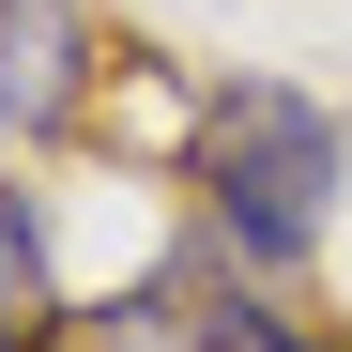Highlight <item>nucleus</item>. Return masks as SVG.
Here are the masks:
<instances>
[{"instance_id":"f257e3e1","label":"nucleus","mask_w":352,"mask_h":352,"mask_svg":"<svg viewBox=\"0 0 352 352\" xmlns=\"http://www.w3.org/2000/svg\"><path fill=\"white\" fill-rule=\"evenodd\" d=\"M199 214H214V245L245 261V276H291L322 245V214H337V123L291 77H230L199 107Z\"/></svg>"},{"instance_id":"f03ea898","label":"nucleus","mask_w":352,"mask_h":352,"mask_svg":"<svg viewBox=\"0 0 352 352\" xmlns=\"http://www.w3.org/2000/svg\"><path fill=\"white\" fill-rule=\"evenodd\" d=\"M77 77H92L77 0H0V138H46L77 107Z\"/></svg>"}]
</instances>
